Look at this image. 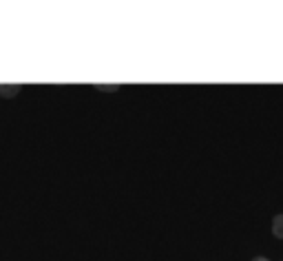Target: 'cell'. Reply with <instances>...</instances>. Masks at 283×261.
Wrapping results in <instances>:
<instances>
[{
    "label": "cell",
    "instance_id": "6da1fadb",
    "mask_svg": "<svg viewBox=\"0 0 283 261\" xmlns=\"http://www.w3.org/2000/svg\"><path fill=\"white\" fill-rule=\"evenodd\" d=\"M22 87L20 84H0V97H5V100H11V97H18Z\"/></svg>",
    "mask_w": 283,
    "mask_h": 261
},
{
    "label": "cell",
    "instance_id": "7a4b0ae2",
    "mask_svg": "<svg viewBox=\"0 0 283 261\" xmlns=\"http://www.w3.org/2000/svg\"><path fill=\"white\" fill-rule=\"evenodd\" d=\"M272 232H274V237H277V239H283V215H274Z\"/></svg>",
    "mask_w": 283,
    "mask_h": 261
},
{
    "label": "cell",
    "instance_id": "3957f363",
    "mask_svg": "<svg viewBox=\"0 0 283 261\" xmlns=\"http://www.w3.org/2000/svg\"><path fill=\"white\" fill-rule=\"evenodd\" d=\"M97 89H100V91H117V84H111V87H102V84H97Z\"/></svg>",
    "mask_w": 283,
    "mask_h": 261
},
{
    "label": "cell",
    "instance_id": "277c9868",
    "mask_svg": "<svg viewBox=\"0 0 283 261\" xmlns=\"http://www.w3.org/2000/svg\"><path fill=\"white\" fill-rule=\"evenodd\" d=\"M252 261H270V259H268V257H254Z\"/></svg>",
    "mask_w": 283,
    "mask_h": 261
}]
</instances>
